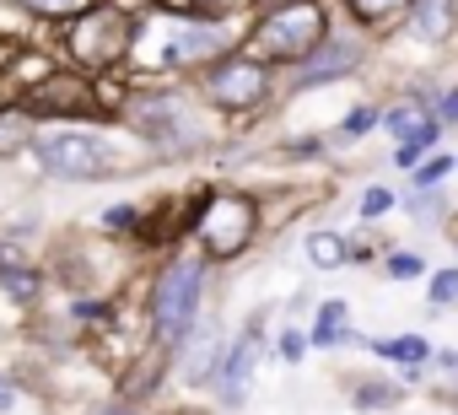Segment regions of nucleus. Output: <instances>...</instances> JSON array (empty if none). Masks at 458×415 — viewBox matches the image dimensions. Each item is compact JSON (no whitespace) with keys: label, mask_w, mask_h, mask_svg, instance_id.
I'll list each match as a JSON object with an SVG mask.
<instances>
[{"label":"nucleus","mask_w":458,"mask_h":415,"mask_svg":"<svg viewBox=\"0 0 458 415\" xmlns=\"http://www.w3.org/2000/svg\"><path fill=\"white\" fill-rule=\"evenodd\" d=\"M351 6H356V17H367V22H377V17H394V12L404 6V0H351Z\"/></svg>","instance_id":"obj_20"},{"label":"nucleus","mask_w":458,"mask_h":415,"mask_svg":"<svg viewBox=\"0 0 458 415\" xmlns=\"http://www.w3.org/2000/svg\"><path fill=\"white\" fill-rule=\"evenodd\" d=\"M302 351H308L302 335H281V356H286V361H302Z\"/></svg>","instance_id":"obj_27"},{"label":"nucleus","mask_w":458,"mask_h":415,"mask_svg":"<svg viewBox=\"0 0 458 415\" xmlns=\"http://www.w3.org/2000/svg\"><path fill=\"white\" fill-rule=\"evenodd\" d=\"M447 173H453V157H437V162H426V167H420V189H431V183H437V178H447Z\"/></svg>","instance_id":"obj_25"},{"label":"nucleus","mask_w":458,"mask_h":415,"mask_svg":"<svg viewBox=\"0 0 458 415\" xmlns=\"http://www.w3.org/2000/svg\"><path fill=\"white\" fill-rule=\"evenodd\" d=\"M33 114H87L92 108V92L81 81H65V76H49L33 97H28Z\"/></svg>","instance_id":"obj_7"},{"label":"nucleus","mask_w":458,"mask_h":415,"mask_svg":"<svg viewBox=\"0 0 458 415\" xmlns=\"http://www.w3.org/2000/svg\"><path fill=\"white\" fill-rule=\"evenodd\" d=\"M308 259L313 265H345V243L335 233H318V238H308Z\"/></svg>","instance_id":"obj_17"},{"label":"nucleus","mask_w":458,"mask_h":415,"mask_svg":"<svg viewBox=\"0 0 458 415\" xmlns=\"http://www.w3.org/2000/svg\"><path fill=\"white\" fill-rule=\"evenodd\" d=\"M254 361H259V335H243L233 351H226V361H221V394L226 399H243V388L254 377Z\"/></svg>","instance_id":"obj_8"},{"label":"nucleus","mask_w":458,"mask_h":415,"mask_svg":"<svg viewBox=\"0 0 458 415\" xmlns=\"http://www.w3.org/2000/svg\"><path fill=\"white\" fill-rule=\"evenodd\" d=\"M199 281H205L199 259H173L162 270V281L151 292V324H157L162 340H178L194 324V313H199Z\"/></svg>","instance_id":"obj_1"},{"label":"nucleus","mask_w":458,"mask_h":415,"mask_svg":"<svg viewBox=\"0 0 458 415\" xmlns=\"http://www.w3.org/2000/svg\"><path fill=\"white\" fill-rule=\"evenodd\" d=\"M38 162L60 178H103L114 162H108V146L98 135H81V130H60L49 140H38Z\"/></svg>","instance_id":"obj_3"},{"label":"nucleus","mask_w":458,"mask_h":415,"mask_svg":"<svg viewBox=\"0 0 458 415\" xmlns=\"http://www.w3.org/2000/svg\"><path fill=\"white\" fill-rule=\"evenodd\" d=\"M103 415H135V410H103Z\"/></svg>","instance_id":"obj_30"},{"label":"nucleus","mask_w":458,"mask_h":415,"mask_svg":"<svg viewBox=\"0 0 458 415\" xmlns=\"http://www.w3.org/2000/svg\"><path fill=\"white\" fill-rule=\"evenodd\" d=\"M254 199H243V194H210L205 205H199V238H205V254H216V259H226V254H238L249 238H254Z\"/></svg>","instance_id":"obj_2"},{"label":"nucleus","mask_w":458,"mask_h":415,"mask_svg":"<svg viewBox=\"0 0 458 415\" xmlns=\"http://www.w3.org/2000/svg\"><path fill=\"white\" fill-rule=\"evenodd\" d=\"M0 410H12V394H6V388H0Z\"/></svg>","instance_id":"obj_29"},{"label":"nucleus","mask_w":458,"mask_h":415,"mask_svg":"<svg viewBox=\"0 0 458 415\" xmlns=\"http://www.w3.org/2000/svg\"><path fill=\"white\" fill-rule=\"evenodd\" d=\"M361 60V44H329L308 71H302V81H324V76H345L351 65Z\"/></svg>","instance_id":"obj_11"},{"label":"nucleus","mask_w":458,"mask_h":415,"mask_svg":"<svg viewBox=\"0 0 458 415\" xmlns=\"http://www.w3.org/2000/svg\"><path fill=\"white\" fill-rule=\"evenodd\" d=\"M22 140H28V114L22 108H6V114H0V157L22 151Z\"/></svg>","instance_id":"obj_16"},{"label":"nucleus","mask_w":458,"mask_h":415,"mask_svg":"<svg viewBox=\"0 0 458 415\" xmlns=\"http://www.w3.org/2000/svg\"><path fill=\"white\" fill-rule=\"evenodd\" d=\"M453 22V0H415V33L420 38H442Z\"/></svg>","instance_id":"obj_13"},{"label":"nucleus","mask_w":458,"mask_h":415,"mask_svg":"<svg viewBox=\"0 0 458 415\" xmlns=\"http://www.w3.org/2000/svg\"><path fill=\"white\" fill-rule=\"evenodd\" d=\"M210 6H221V0H210Z\"/></svg>","instance_id":"obj_32"},{"label":"nucleus","mask_w":458,"mask_h":415,"mask_svg":"<svg viewBox=\"0 0 458 415\" xmlns=\"http://www.w3.org/2000/svg\"><path fill=\"white\" fill-rule=\"evenodd\" d=\"M265 87H270V76H265V65H254V60L216 65L210 81H205V92H210L221 108H254V103L265 97Z\"/></svg>","instance_id":"obj_6"},{"label":"nucleus","mask_w":458,"mask_h":415,"mask_svg":"<svg viewBox=\"0 0 458 415\" xmlns=\"http://www.w3.org/2000/svg\"><path fill=\"white\" fill-rule=\"evenodd\" d=\"M0 286H6L12 297H33L38 292V275L33 270H0Z\"/></svg>","instance_id":"obj_19"},{"label":"nucleus","mask_w":458,"mask_h":415,"mask_svg":"<svg viewBox=\"0 0 458 415\" xmlns=\"http://www.w3.org/2000/svg\"><path fill=\"white\" fill-rule=\"evenodd\" d=\"M216 351H221V335H216V329H205V335H199V345L189 351V367H183V372H189V383H210V377H216V367H221V361H216Z\"/></svg>","instance_id":"obj_12"},{"label":"nucleus","mask_w":458,"mask_h":415,"mask_svg":"<svg viewBox=\"0 0 458 415\" xmlns=\"http://www.w3.org/2000/svg\"><path fill=\"white\" fill-rule=\"evenodd\" d=\"M221 44H226V38H221L216 28H183V33L167 44V55H162V60H167V65H189V60H205V55H216Z\"/></svg>","instance_id":"obj_9"},{"label":"nucleus","mask_w":458,"mask_h":415,"mask_svg":"<svg viewBox=\"0 0 458 415\" xmlns=\"http://www.w3.org/2000/svg\"><path fill=\"white\" fill-rule=\"evenodd\" d=\"M324 12L318 6H286V12H276L265 28H259V44L270 49V55H281V60H302V55H313V44L324 38Z\"/></svg>","instance_id":"obj_4"},{"label":"nucleus","mask_w":458,"mask_h":415,"mask_svg":"<svg viewBox=\"0 0 458 415\" xmlns=\"http://www.w3.org/2000/svg\"><path fill=\"white\" fill-rule=\"evenodd\" d=\"M377 356H388V361H404V367H415V361H426V356H431V345H426L420 335H399V340H383V345H377Z\"/></svg>","instance_id":"obj_15"},{"label":"nucleus","mask_w":458,"mask_h":415,"mask_svg":"<svg viewBox=\"0 0 458 415\" xmlns=\"http://www.w3.org/2000/svg\"><path fill=\"white\" fill-rule=\"evenodd\" d=\"M388 205H394V194H388V189H367V194H361V216H383Z\"/></svg>","instance_id":"obj_23"},{"label":"nucleus","mask_w":458,"mask_h":415,"mask_svg":"<svg viewBox=\"0 0 458 415\" xmlns=\"http://www.w3.org/2000/svg\"><path fill=\"white\" fill-rule=\"evenodd\" d=\"M420 270H426L420 254H394V259H388V275H399V281H404V275H420Z\"/></svg>","instance_id":"obj_24"},{"label":"nucleus","mask_w":458,"mask_h":415,"mask_svg":"<svg viewBox=\"0 0 458 415\" xmlns=\"http://www.w3.org/2000/svg\"><path fill=\"white\" fill-rule=\"evenodd\" d=\"M130 49V22L119 12H87L76 28H71V55L76 65H108Z\"/></svg>","instance_id":"obj_5"},{"label":"nucleus","mask_w":458,"mask_h":415,"mask_svg":"<svg viewBox=\"0 0 458 415\" xmlns=\"http://www.w3.org/2000/svg\"><path fill=\"white\" fill-rule=\"evenodd\" d=\"M431 302H458V270H442L431 281Z\"/></svg>","instance_id":"obj_21"},{"label":"nucleus","mask_w":458,"mask_h":415,"mask_svg":"<svg viewBox=\"0 0 458 415\" xmlns=\"http://www.w3.org/2000/svg\"><path fill=\"white\" fill-rule=\"evenodd\" d=\"M372 124H377V114H372V108H361V114H351V119H345V135H361V130H372Z\"/></svg>","instance_id":"obj_26"},{"label":"nucleus","mask_w":458,"mask_h":415,"mask_svg":"<svg viewBox=\"0 0 458 415\" xmlns=\"http://www.w3.org/2000/svg\"><path fill=\"white\" fill-rule=\"evenodd\" d=\"M22 6H33V12H49V17H65V12H81L87 0H22Z\"/></svg>","instance_id":"obj_22"},{"label":"nucleus","mask_w":458,"mask_h":415,"mask_svg":"<svg viewBox=\"0 0 458 415\" xmlns=\"http://www.w3.org/2000/svg\"><path fill=\"white\" fill-rule=\"evenodd\" d=\"M340 318H345V302H324V313H318V329H313V340H318V345H335V340H345Z\"/></svg>","instance_id":"obj_18"},{"label":"nucleus","mask_w":458,"mask_h":415,"mask_svg":"<svg viewBox=\"0 0 458 415\" xmlns=\"http://www.w3.org/2000/svg\"><path fill=\"white\" fill-rule=\"evenodd\" d=\"M442 114H447V119H453V124H458V87H453V92H447V103H442Z\"/></svg>","instance_id":"obj_28"},{"label":"nucleus","mask_w":458,"mask_h":415,"mask_svg":"<svg viewBox=\"0 0 458 415\" xmlns=\"http://www.w3.org/2000/svg\"><path fill=\"white\" fill-rule=\"evenodd\" d=\"M431 140H437V124H431V119H420V124H415V130H410V135L399 140L394 162H399V167H415V162H420V151H426Z\"/></svg>","instance_id":"obj_14"},{"label":"nucleus","mask_w":458,"mask_h":415,"mask_svg":"<svg viewBox=\"0 0 458 415\" xmlns=\"http://www.w3.org/2000/svg\"><path fill=\"white\" fill-rule=\"evenodd\" d=\"M146 130L162 140V146H178V130L189 135V119H183V103L178 97H157V103H146Z\"/></svg>","instance_id":"obj_10"},{"label":"nucleus","mask_w":458,"mask_h":415,"mask_svg":"<svg viewBox=\"0 0 458 415\" xmlns=\"http://www.w3.org/2000/svg\"><path fill=\"white\" fill-rule=\"evenodd\" d=\"M0 60H6V38H0Z\"/></svg>","instance_id":"obj_31"}]
</instances>
